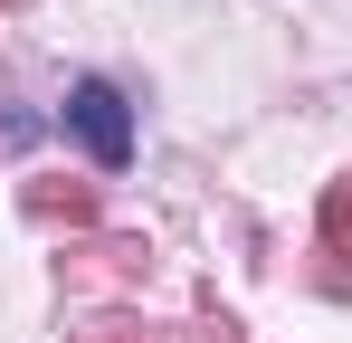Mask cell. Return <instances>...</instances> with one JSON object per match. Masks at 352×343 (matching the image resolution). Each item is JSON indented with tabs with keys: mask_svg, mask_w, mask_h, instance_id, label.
<instances>
[{
	"mask_svg": "<svg viewBox=\"0 0 352 343\" xmlns=\"http://www.w3.org/2000/svg\"><path fill=\"white\" fill-rule=\"evenodd\" d=\"M67 114H76V134H86L105 163H124L133 134H124V96H115V86H76V105H67Z\"/></svg>",
	"mask_w": 352,
	"mask_h": 343,
	"instance_id": "6da1fadb",
	"label": "cell"
}]
</instances>
